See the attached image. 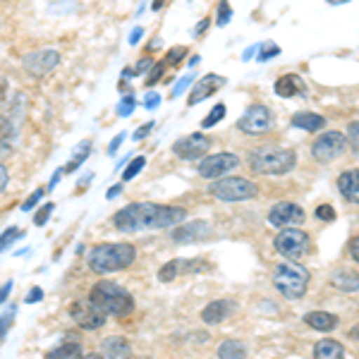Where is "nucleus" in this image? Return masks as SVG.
Listing matches in <instances>:
<instances>
[{
	"label": "nucleus",
	"instance_id": "nucleus-27",
	"mask_svg": "<svg viewBox=\"0 0 359 359\" xmlns=\"http://www.w3.org/2000/svg\"><path fill=\"white\" fill-rule=\"evenodd\" d=\"M89 156H91V142H89V139H84V142L79 144L77 149H74L72 163H67L65 168H62V170H65V172H72V170H77V168L82 165L84 161L89 158Z\"/></svg>",
	"mask_w": 359,
	"mask_h": 359
},
{
	"label": "nucleus",
	"instance_id": "nucleus-59",
	"mask_svg": "<svg viewBox=\"0 0 359 359\" xmlns=\"http://www.w3.org/2000/svg\"><path fill=\"white\" fill-rule=\"evenodd\" d=\"M331 5H343V3H350V0H328Z\"/></svg>",
	"mask_w": 359,
	"mask_h": 359
},
{
	"label": "nucleus",
	"instance_id": "nucleus-10",
	"mask_svg": "<svg viewBox=\"0 0 359 359\" xmlns=\"http://www.w3.org/2000/svg\"><path fill=\"white\" fill-rule=\"evenodd\" d=\"M345 147H347V137L343 132H326V135H321L314 142L311 154H314L318 163H333L335 158H340L345 154Z\"/></svg>",
	"mask_w": 359,
	"mask_h": 359
},
{
	"label": "nucleus",
	"instance_id": "nucleus-31",
	"mask_svg": "<svg viewBox=\"0 0 359 359\" xmlns=\"http://www.w3.org/2000/svg\"><path fill=\"white\" fill-rule=\"evenodd\" d=\"M223 118H225V106L223 103H216V106L211 108V113L201 120V127H204V130H208V127H216Z\"/></svg>",
	"mask_w": 359,
	"mask_h": 359
},
{
	"label": "nucleus",
	"instance_id": "nucleus-6",
	"mask_svg": "<svg viewBox=\"0 0 359 359\" xmlns=\"http://www.w3.org/2000/svg\"><path fill=\"white\" fill-rule=\"evenodd\" d=\"M208 192L216 196L218 201H249L259 192V187L247 177H223L211 182Z\"/></svg>",
	"mask_w": 359,
	"mask_h": 359
},
{
	"label": "nucleus",
	"instance_id": "nucleus-5",
	"mask_svg": "<svg viewBox=\"0 0 359 359\" xmlns=\"http://www.w3.org/2000/svg\"><path fill=\"white\" fill-rule=\"evenodd\" d=\"M273 285L285 299H292V302L294 299H302L306 294V287H309V271L294 262H285L276 266Z\"/></svg>",
	"mask_w": 359,
	"mask_h": 359
},
{
	"label": "nucleus",
	"instance_id": "nucleus-4",
	"mask_svg": "<svg viewBox=\"0 0 359 359\" xmlns=\"http://www.w3.org/2000/svg\"><path fill=\"white\" fill-rule=\"evenodd\" d=\"M294 163H297V156L292 149L262 147L249 154V168L259 175H285L292 170Z\"/></svg>",
	"mask_w": 359,
	"mask_h": 359
},
{
	"label": "nucleus",
	"instance_id": "nucleus-12",
	"mask_svg": "<svg viewBox=\"0 0 359 359\" xmlns=\"http://www.w3.org/2000/svg\"><path fill=\"white\" fill-rule=\"evenodd\" d=\"M208 149H211V139H208L206 135H201V132L189 135V137H182V139H177V142L172 144V154H175L177 158H182V161L204 158V156L208 154Z\"/></svg>",
	"mask_w": 359,
	"mask_h": 359
},
{
	"label": "nucleus",
	"instance_id": "nucleus-17",
	"mask_svg": "<svg viewBox=\"0 0 359 359\" xmlns=\"http://www.w3.org/2000/svg\"><path fill=\"white\" fill-rule=\"evenodd\" d=\"M225 77L221 74H206V77L196 79L192 84V91H189V106H196V103L206 101L208 96H213L218 89H223Z\"/></svg>",
	"mask_w": 359,
	"mask_h": 359
},
{
	"label": "nucleus",
	"instance_id": "nucleus-52",
	"mask_svg": "<svg viewBox=\"0 0 359 359\" xmlns=\"http://www.w3.org/2000/svg\"><path fill=\"white\" fill-rule=\"evenodd\" d=\"M10 290H13V280H8L3 287H0V302H8L10 297Z\"/></svg>",
	"mask_w": 359,
	"mask_h": 359
},
{
	"label": "nucleus",
	"instance_id": "nucleus-18",
	"mask_svg": "<svg viewBox=\"0 0 359 359\" xmlns=\"http://www.w3.org/2000/svg\"><path fill=\"white\" fill-rule=\"evenodd\" d=\"M101 359H132V345L123 335H111L101 343Z\"/></svg>",
	"mask_w": 359,
	"mask_h": 359
},
{
	"label": "nucleus",
	"instance_id": "nucleus-50",
	"mask_svg": "<svg viewBox=\"0 0 359 359\" xmlns=\"http://www.w3.org/2000/svg\"><path fill=\"white\" fill-rule=\"evenodd\" d=\"M142 36H144V29H142V27H135V29L130 32V43H132V46H137L139 41H142Z\"/></svg>",
	"mask_w": 359,
	"mask_h": 359
},
{
	"label": "nucleus",
	"instance_id": "nucleus-49",
	"mask_svg": "<svg viewBox=\"0 0 359 359\" xmlns=\"http://www.w3.org/2000/svg\"><path fill=\"white\" fill-rule=\"evenodd\" d=\"M8 182H10V172H8V168L0 163V192L8 187Z\"/></svg>",
	"mask_w": 359,
	"mask_h": 359
},
{
	"label": "nucleus",
	"instance_id": "nucleus-55",
	"mask_svg": "<svg viewBox=\"0 0 359 359\" xmlns=\"http://www.w3.org/2000/svg\"><path fill=\"white\" fill-rule=\"evenodd\" d=\"M62 172H65V170H62V168H60V170H55V172H53V180H50V182H48V189H53V187H55V184H57V182H60Z\"/></svg>",
	"mask_w": 359,
	"mask_h": 359
},
{
	"label": "nucleus",
	"instance_id": "nucleus-1",
	"mask_svg": "<svg viewBox=\"0 0 359 359\" xmlns=\"http://www.w3.org/2000/svg\"><path fill=\"white\" fill-rule=\"evenodd\" d=\"M187 221V208L137 201L127 204L113 216V225L120 233H147V230H165Z\"/></svg>",
	"mask_w": 359,
	"mask_h": 359
},
{
	"label": "nucleus",
	"instance_id": "nucleus-13",
	"mask_svg": "<svg viewBox=\"0 0 359 359\" xmlns=\"http://www.w3.org/2000/svg\"><path fill=\"white\" fill-rule=\"evenodd\" d=\"M306 213L302 206L292 204V201H280L269 211V223L276 228H297L299 223H304Z\"/></svg>",
	"mask_w": 359,
	"mask_h": 359
},
{
	"label": "nucleus",
	"instance_id": "nucleus-37",
	"mask_svg": "<svg viewBox=\"0 0 359 359\" xmlns=\"http://www.w3.org/2000/svg\"><path fill=\"white\" fill-rule=\"evenodd\" d=\"M53 211H55V204H53V201L43 204V206L36 211V216H34V225H36V228H43V225L48 223V218H50V213H53Z\"/></svg>",
	"mask_w": 359,
	"mask_h": 359
},
{
	"label": "nucleus",
	"instance_id": "nucleus-7",
	"mask_svg": "<svg viewBox=\"0 0 359 359\" xmlns=\"http://www.w3.org/2000/svg\"><path fill=\"white\" fill-rule=\"evenodd\" d=\"M273 245L283 257H287V262H299L302 257H306L309 252L311 242H309V235L299 228H283L280 233L276 235Z\"/></svg>",
	"mask_w": 359,
	"mask_h": 359
},
{
	"label": "nucleus",
	"instance_id": "nucleus-48",
	"mask_svg": "<svg viewBox=\"0 0 359 359\" xmlns=\"http://www.w3.org/2000/svg\"><path fill=\"white\" fill-rule=\"evenodd\" d=\"M125 137H127V135H125V132H120V135H118V137H115V139H113V142H111V147H108V154H111V156H115V151H118V149H120V147H123Z\"/></svg>",
	"mask_w": 359,
	"mask_h": 359
},
{
	"label": "nucleus",
	"instance_id": "nucleus-8",
	"mask_svg": "<svg viewBox=\"0 0 359 359\" xmlns=\"http://www.w3.org/2000/svg\"><path fill=\"white\" fill-rule=\"evenodd\" d=\"M237 127H240V132H245V135H266V132L273 127V111H271L269 106H262V103L249 106L247 111L242 113V118L237 120Z\"/></svg>",
	"mask_w": 359,
	"mask_h": 359
},
{
	"label": "nucleus",
	"instance_id": "nucleus-20",
	"mask_svg": "<svg viewBox=\"0 0 359 359\" xmlns=\"http://www.w3.org/2000/svg\"><path fill=\"white\" fill-rule=\"evenodd\" d=\"M304 82L299 74H283L280 79L276 82V94L280 98H292L297 94H304Z\"/></svg>",
	"mask_w": 359,
	"mask_h": 359
},
{
	"label": "nucleus",
	"instance_id": "nucleus-2",
	"mask_svg": "<svg viewBox=\"0 0 359 359\" xmlns=\"http://www.w3.org/2000/svg\"><path fill=\"white\" fill-rule=\"evenodd\" d=\"M137 262V249L130 242H103L89 249L86 254V264L96 276L115 273V271H125Z\"/></svg>",
	"mask_w": 359,
	"mask_h": 359
},
{
	"label": "nucleus",
	"instance_id": "nucleus-57",
	"mask_svg": "<svg viewBox=\"0 0 359 359\" xmlns=\"http://www.w3.org/2000/svg\"><path fill=\"white\" fill-rule=\"evenodd\" d=\"M163 3H165V0H154V3H151V10H154V13H158V10L163 8Z\"/></svg>",
	"mask_w": 359,
	"mask_h": 359
},
{
	"label": "nucleus",
	"instance_id": "nucleus-56",
	"mask_svg": "<svg viewBox=\"0 0 359 359\" xmlns=\"http://www.w3.org/2000/svg\"><path fill=\"white\" fill-rule=\"evenodd\" d=\"M259 46H254V48H247L245 53H242V60H249V57H254V53H257Z\"/></svg>",
	"mask_w": 359,
	"mask_h": 359
},
{
	"label": "nucleus",
	"instance_id": "nucleus-24",
	"mask_svg": "<svg viewBox=\"0 0 359 359\" xmlns=\"http://www.w3.org/2000/svg\"><path fill=\"white\" fill-rule=\"evenodd\" d=\"M331 283L343 292H357L359 290V276L350 269L335 271V273L331 276Z\"/></svg>",
	"mask_w": 359,
	"mask_h": 359
},
{
	"label": "nucleus",
	"instance_id": "nucleus-21",
	"mask_svg": "<svg viewBox=\"0 0 359 359\" xmlns=\"http://www.w3.org/2000/svg\"><path fill=\"white\" fill-rule=\"evenodd\" d=\"M292 125L299 127V130L306 132H321L326 127V118L318 113H309V111H299L292 115Z\"/></svg>",
	"mask_w": 359,
	"mask_h": 359
},
{
	"label": "nucleus",
	"instance_id": "nucleus-16",
	"mask_svg": "<svg viewBox=\"0 0 359 359\" xmlns=\"http://www.w3.org/2000/svg\"><path fill=\"white\" fill-rule=\"evenodd\" d=\"M235 311H237L235 299H213L211 304H206L201 309V321L208 323V326H218V323L228 321Z\"/></svg>",
	"mask_w": 359,
	"mask_h": 359
},
{
	"label": "nucleus",
	"instance_id": "nucleus-28",
	"mask_svg": "<svg viewBox=\"0 0 359 359\" xmlns=\"http://www.w3.org/2000/svg\"><path fill=\"white\" fill-rule=\"evenodd\" d=\"M15 314H17V306L15 304H10L8 309L0 314V343H3L5 338H8V333H10V328L15 326Z\"/></svg>",
	"mask_w": 359,
	"mask_h": 359
},
{
	"label": "nucleus",
	"instance_id": "nucleus-35",
	"mask_svg": "<svg viewBox=\"0 0 359 359\" xmlns=\"http://www.w3.org/2000/svg\"><path fill=\"white\" fill-rule=\"evenodd\" d=\"M135 108H137V98H135V94H125V96H123V101L118 103V115H120V118H127V115L135 113Z\"/></svg>",
	"mask_w": 359,
	"mask_h": 359
},
{
	"label": "nucleus",
	"instance_id": "nucleus-53",
	"mask_svg": "<svg viewBox=\"0 0 359 359\" xmlns=\"http://www.w3.org/2000/svg\"><path fill=\"white\" fill-rule=\"evenodd\" d=\"M154 125H156V123H149V125L139 127V130L135 132V139H144V137H147V135H149V132H151V130H154Z\"/></svg>",
	"mask_w": 359,
	"mask_h": 359
},
{
	"label": "nucleus",
	"instance_id": "nucleus-25",
	"mask_svg": "<svg viewBox=\"0 0 359 359\" xmlns=\"http://www.w3.org/2000/svg\"><path fill=\"white\" fill-rule=\"evenodd\" d=\"M79 357H82L79 340H65V343L53 347V350L46 355V359H79Z\"/></svg>",
	"mask_w": 359,
	"mask_h": 359
},
{
	"label": "nucleus",
	"instance_id": "nucleus-43",
	"mask_svg": "<svg viewBox=\"0 0 359 359\" xmlns=\"http://www.w3.org/2000/svg\"><path fill=\"white\" fill-rule=\"evenodd\" d=\"M41 199H43V189L39 187L36 192H32V194H29V199L25 201V204H22V211H32V208L36 206V204H39V201H41Z\"/></svg>",
	"mask_w": 359,
	"mask_h": 359
},
{
	"label": "nucleus",
	"instance_id": "nucleus-33",
	"mask_svg": "<svg viewBox=\"0 0 359 359\" xmlns=\"http://www.w3.org/2000/svg\"><path fill=\"white\" fill-rule=\"evenodd\" d=\"M22 235H25V230L15 228V225H13V228H8V230H3V233H0V252H5V249L13 245V242L20 240Z\"/></svg>",
	"mask_w": 359,
	"mask_h": 359
},
{
	"label": "nucleus",
	"instance_id": "nucleus-9",
	"mask_svg": "<svg viewBox=\"0 0 359 359\" xmlns=\"http://www.w3.org/2000/svg\"><path fill=\"white\" fill-rule=\"evenodd\" d=\"M240 168V158L235 154H211L199 161V175L206 180H221Z\"/></svg>",
	"mask_w": 359,
	"mask_h": 359
},
{
	"label": "nucleus",
	"instance_id": "nucleus-61",
	"mask_svg": "<svg viewBox=\"0 0 359 359\" xmlns=\"http://www.w3.org/2000/svg\"><path fill=\"white\" fill-rule=\"evenodd\" d=\"M142 359H149V357H142Z\"/></svg>",
	"mask_w": 359,
	"mask_h": 359
},
{
	"label": "nucleus",
	"instance_id": "nucleus-45",
	"mask_svg": "<svg viewBox=\"0 0 359 359\" xmlns=\"http://www.w3.org/2000/svg\"><path fill=\"white\" fill-rule=\"evenodd\" d=\"M158 103H161V94H151V91H149L147 94V98H144V108H149V111H154V108H158Z\"/></svg>",
	"mask_w": 359,
	"mask_h": 359
},
{
	"label": "nucleus",
	"instance_id": "nucleus-30",
	"mask_svg": "<svg viewBox=\"0 0 359 359\" xmlns=\"http://www.w3.org/2000/svg\"><path fill=\"white\" fill-rule=\"evenodd\" d=\"M144 165H147V158H144V156H137L135 161L130 158V163H127L125 172H123V182H130V180H135L139 172L144 170Z\"/></svg>",
	"mask_w": 359,
	"mask_h": 359
},
{
	"label": "nucleus",
	"instance_id": "nucleus-39",
	"mask_svg": "<svg viewBox=\"0 0 359 359\" xmlns=\"http://www.w3.org/2000/svg\"><path fill=\"white\" fill-rule=\"evenodd\" d=\"M189 84H194V77H192V74H187V77H182V79H180V82L175 84V89H172V91H170V96H172V98L182 96V94H184V91H187V89H189Z\"/></svg>",
	"mask_w": 359,
	"mask_h": 359
},
{
	"label": "nucleus",
	"instance_id": "nucleus-58",
	"mask_svg": "<svg viewBox=\"0 0 359 359\" xmlns=\"http://www.w3.org/2000/svg\"><path fill=\"white\" fill-rule=\"evenodd\" d=\"M79 359H101V355H98V352H89V355H82Z\"/></svg>",
	"mask_w": 359,
	"mask_h": 359
},
{
	"label": "nucleus",
	"instance_id": "nucleus-36",
	"mask_svg": "<svg viewBox=\"0 0 359 359\" xmlns=\"http://www.w3.org/2000/svg\"><path fill=\"white\" fill-rule=\"evenodd\" d=\"M154 65H156V62L151 60V57H149V55H144L142 60H139L137 65H135V69H125V77H139V74L149 72V69H151Z\"/></svg>",
	"mask_w": 359,
	"mask_h": 359
},
{
	"label": "nucleus",
	"instance_id": "nucleus-22",
	"mask_svg": "<svg viewBox=\"0 0 359 359\" xmlns=\"http://www.w3.org/2000/svg\"><path fill=\"white\" fill-rule=\"evenodd\" d=\"M306 326H311L314 331H321V333H328L338 326V316L335 314H328V311H309L304 316Z\"/></svg>",
	"mask_w": 359,
	"mask_h": 359
},
{
	"label": "nucleus",
	"instance_id": "nucleus-44",
	"mask_svg": "<svg viewBox=\"0 0 359 359\" xmlns=\"http://www.w3.org/2000/svg\"><path fill=\"white\" fill-rule=\"evenodd\" d=\"M278 53H280V48H278L276 43H264L262 46V53H259V60H269V57H276Z\"/></svg>",
	"mask_w": 359,
	"mask_h": 359
},
{
	"label": "nucleus",
	"instance_id": "nucleus-51",
	"mask_svg": "<svg viewBox=\"0 0 359 359\" xmlns=\"http://www.w3.org/2000/svg\"><path fill=\"white\" fill-rule=\"evenodd\" d=\"M350 257L359 264V237H352L350 240Z\"/></svg>",
	"mask_w": 359,
	"mask_h": 359
},
{
	"label": "nucleus",
	"instance_id": "nucleus-23",
	"mask_svg": "<svg viewBox=\"0 0 359 359\" xmlns=\"http://www.w3.org/2000/svg\"><path fill=\"white\" fill-rule=\"evenodd\" d=\"M314 359H345V347L333 338H323L314 347Z\"/></svg>",
	"mask_w": 359,
	"mask_h": 359
},
{
	"label": "nucleus",
	"instance_id": "nucleus-26",
	"mask_svg": "<svg viewBox=\"0 0 359 359\" xmlns=\"http://www.w3.org/2000/svg\"><path fill=\"white\" fill-rule=\"evenodd\" d=\"M218 359H247V347L242 340H225L218 347Z\"/></svg>",
	"mask_w": 359,
	"mask_h": 359
},
{
	"label": "nucleus",
	"instance_id": "nucleus-46",
	"mask_svg": "<svg viewBox=\"0 0 359 359\" xmlns=\"http://www.w3.org/2000/svg\"><path fill=\"white\" fill-rule=\"evenodd\" d=\"M43 299V290L41 287H32V290H29V294L25 297V302L27 304H34V302H41Z\"/></svg>",
	"mask_w": 359,
	"mask_h": 359
},
{
	"label": "nucleus",
	"instance_id": "nucleus-15",
	"mask_svg": "<svg viewBox=\"0 0 359 359\" xmlns=\"http://www.w3.org/2000/svg\"><path fill=\"white\" fill-rule=\"evenodd\" d=\"M69 316H72V321L77 323L79 328H84V331H96V328H101L103 323H106V316L98 314L89 302H74L69 306Z\"/></svg>",
	"mask_w": 359,
	"mask_h": 359
},
{
	"label": "nucleus",
	"instance_id": "nucleus-34",
	"mask_svg": "<svg viewBox=\"0 0 359 359\" xmlns=\"http://www.w3.org/2000/svg\"><path fill=\"white\" fill-rule=\"evenodd\" d=\"M184 55H187V48H184V46H175V48L168 50V53H165L163 65H165V67H177V65H180V60H182Z\"/></svg>",
	"mask_w": 359,
	"mask_h": 359
},
{
	"label": "nucleus",
	"instance_id": "nucleus-3",
	"mask_svg": "<svg viewBox=\"0 0 359 359\" xmlns=\"http://www.w3.org/2000/svg\"><path fill=\"white\" fill-rule=\"evenodd\" d=\"M98 314L103 316H130L135 311V297L130 290L113 280H98L89 290V299H86Z\"/></svg>",
	"mask_w": 359,
	"mask_h": 359
},
{
	"label": "nucleus",
	"instance_id": "nucleus-60",
	"mask_svg": "<svg viewBox=\"0 0 359 359\" xmlns=\"http://www.w3.org/2000/svg\"><path fill=\"white\" fill-rule=\"evenodd\" d=\"M199 60H201V57H199V55H194V57H192V62H189V67H196V62H199Z\"/></svg>",
	"mask_w": 359,
	"mask_h": 359
},
{
	"label": "nucleus",
	"instance_id": "nucleus-14",
	"mask_svg": "<svg viewBox=\"0 0 359 359\" xmlns=\"http://www.w3.org/2000/svg\"><path fill=\"white\" fill-rule=\"evenodd\" d=\"M213 235V225L208 221H201L196 218L192 223H180L175 230H172V242L177 245H192V242H204Z\"/></svg>",
	"mask_w": 359,
	"mask_h": 359
},
{
	"label": "nucleus",
	"instance_id": "nucleus-42",
	"mask_svg": "<svg viewBox=\"0 0 359 359\" xmlns=\"http://www.w3.org/2000/svg\"><path fill=\"white\" fill-rule=\"evenodd\" d=\"M163 69H165V65H163V62H156V67H151V69H149L147 84H149V86H154L156 82H158V79L163 77Z\"/></svg>",
	"mask_w": 359,
	"mask_h": 359
},
{
	"label": "nucleus",
	"instance_id": "nucleus-32",
	"mask_svg": "<svg viewBox=\"0 0 359 359\" xmlns=\"http://www.w3.org/2000/svg\"><path fill=\"white\" fill-rule=\"evenodd\" d=\"M15 139V125L5 115H0V147H8Z\"/></svg>",
	"mask_w": 359,
	"mask_h": 359
},
{
	"label": "nucleus",
	"instance_id": "nucleus-41",
	"mask_svg": "<svg viewBox=\"0 0 359 359\" xmlns=\"http://www.w3.org/2000/svg\"><path fill=\"white\" fill-rule=\"evenodd\" d=\"M347 142L352 144V149L355 151H359V123L355 120V123H350V127H347Z\"/></svg>",
	"mask_w": 359,
	"mask_h": 359
},
{
	"label": "nucleus",
	"instance_id": "nucleus-11",
	"mask_svg": "<svg viewBox=\"0 0 359 359\" xmlns=\"http://www.w3.org/2000/svg\"><path fill=\"white\" fill-rule=\"evenodd\" d=\"M57 65H60V53L50 48L34 50V53H27L22 57V67H25V72H29L32 77H43V74L53 72Z\"/></svg>",
	"mask_w": 359,
	"mask_h": 359
},
{
	"label": "nucleus",
	"instance_id": "nucleus-54",
	"mask_svg": "<svg viewBox=\"0 0 359 359\" xmlns=\"http://www.w3.org/2000/svg\"><path fill=\"white\" fill-rule=\"evenodd\" d=\"M120 192H123V184H115V187H111L106 192V199H115V196H118Z\"/></svg>",
	"mask_w": 359,
	"mask_h": 359
},
{
	"label": "nucleus",
	"instance_id": "nucleus-38",
	"mask_svg": "<svg viewBox=\"0 0 359 359\" xmlns=\"http://www.w3.org/2000/svg\"><path fill=\"white\" fill-rule=\"evenodd\" d=\"M230 20H233V8H230V3H228V0H218V20H216V25L225 27Z\"/></svg>",
	"mask_w": 359,
	"mask_h": 359
},
{
	"label": "nucleus",
	"instance_id": "nucleus-47",
	"mask_svg": "<svg viewBox=\"0 0 359 359\" xmlns=\"http://www.w3.org/2000/svg\"><path fill=\"white\" fill-rule=\"evenodd\" d=\"M208 27H211V20H208V17H204V20H201L199 25H196V29H194V39H201V36H204Z\"/></svg>",
	"mask_w": 359,
	"mask_h": 359
},
{
	"label": "nucleus",
	"instance_id": "nucleus-19",
	"mask_svg": "<svg viewBox=\"0 0 359 359\" xmlns=\"http://www.w3.org/2000/svg\"><path fill=\"white\" fill-rule=\"evenodd\" d=\"M338 189H340V194H343L347 201L359 204V168H352V170L340 172Z\"/></svg>",
	"mask_w": 359,
	"mask_h": 359
},
{
	"label": "nucleus",
	"instance_id": "nucleus-40",
	"mask_svg": "<svg viewBox=\"0 0 359 359\" xmlns=\"http://www.w3.org/2000/svg\"><path fill=\"white\" fill-rule=\"evenodd\" d=\"M316 218H318V221H326V223L335 221V208L328 206V204H321L316 208Z\"/></svg>",
	"mask_w": 359,
	"mask_h": 359
},
{
	"label": "nucleus",
	"instance_id": "nucleus-29",
	"mask_svg": "<svg viewBox=\"0 0 359 359\" xmlns=\"http://www.w3.org/2000/svg\"><path fill=\"white\" fill-rule=\"evenodd\" d=\"M180 266H182V262H177V259H172V262L163 264V266H161V271H158V280H161V283L175 280L177 273H180Z\"/></svg>",
	"mask_w": 359,
	"mask_h": 359
}]
</instances>
